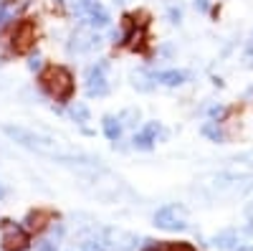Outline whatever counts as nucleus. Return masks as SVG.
<instances>
[{"label": "nucleus", "mask_w": 253, "mask_h": 251, "mask_svg": "<svg viewBox=\"0 0 253 251\" xmlns=\"http://www.w3.org/2000/svg\"><path fill=\"white\" fill-rule=\"evenodd\" d=\"M41 84H43V89L56 99V101H66L71 94H74V76L69 69L63 66H48L41 76Z\"/></svg>", "instance_id": "nucleus-1"}, {"label": "nucleus", "mask_w": 253, "mask_h": 251, "mask_svg": "<svg viewBox=\"0 0 253 251\" xmlns=\"http://www.w3.org/2000/svg\"><path fill=\"white\" fill-rule=\"evenodd\" d=\"M3 132H5L13 142L23 145V148L56 155V142H51V140H46V137H41V135H36V132H31V130H26V127H13V124H5Z\"/></svg>", "instance_id": "nucleus-2"}, {"label": "nucleus", "mask_w": 253, "mask_h": 251, "mask_svg": "<svg viewBox=\"0 0 253 251\" xmlns=\"http://www.w3.org/2000/svg\"><path fill=\"white\" fill-rule=\"evenodd\" d=\"M0 244L5 251H23L28 246V234L13 221H5L0 226Z\"/></svg>", "instance_id": "nucleus-3"}, {"label": "nucleus", "mask_w": 253, "mask_h": 251, "mask_svg": "<svg viewBox=\"0 0 253 251\" xmlns=\"http://www.w3.org/2000/svg\"><path fill=\"white\" fill-rule=\"evenodd\" d=\"M10 44H13L15 53H26V51L33 49V44H36V23L33 20H20V23L15 26V31H13Z\"/></svg>", "instance_id": "nucleus-4"}, {"label": "nucleus", "mask_w": 253, "mask_h": 251, "mask_svg": "<svg viewBox=\"0 0 253 251\" xmlns=\"http://www.w3.org/2000/svg\"><path fill=\"white\" fill-rule=\"evenodd\" d=\"M107 61H101L99 66L89 69L86 74V94L89 97H107L109 94V84H107Z\"/></svg>", "instance_id": "nucleus-5"}, {"label": "nucleus", "mask_w": 253, "mask_h": 251, "mask_svg": "<svg viewBox=\"0 0 253 251\" xmlns=\"http://www.w3.org/2000/svg\"><path fill=\"white\" fill-rule=\"evenodd\" d=\"M177 213H180L177 205H165V208H160V211L155 213V223H157L160 228H167V231H177V228H185L187 223H185L182 218H177Z\"/></svg>", "instance_id": "nucleus-6"}, {"label": "nucleus", "mask_w": 253, "mask_h": 251, "mask_svg": "<svg viewBox=\"0 0 253 251\" xmlns=\"http://www.w3.org/2000/svg\"><path fill=\"white\" fill-rule=\"evenodd\" d=\"M101 127H104V135H107L112 142H119V137H122V127H124V124L119 122V117L107 114V117H104V122H101Z\"/></svg>", "instance_id": "nucleus-7"}, {"label": "nucleus", "mask_w": 253, "mask_h": 251, "mask_svg": "<svg viewBox=\"0 0 253 251\" xmlns=\"http://www.w3.org/2000/svg\"><path fill=\"white\" fill-rule=\"evenodd\" d=\"M185 79H187V74H185V71H175V69L155 74V81L165 84V87H180V84H182Z\"/></svg>", "instance_id": "nucleus-8"}, {"label": "nucleus", "mask_w": 253, "mask_h": 251, "mask_svg": "<svg viewBox=\"0 0 253 251\" xmlns=\"http://www.w3.org/2000/svg\"><path fill=\"white\" fill-rule=\"evenodd\" d=\"M48 221H51V213H48V211H33V213H28V218H26L28 228H33V231H41V228H43Z\"/></svg>", "instance_id": "nucleus-9"}, {"label": "nucleus", "mask_w": 253, "mask_h": 251, "mask_svg": "<svg viewBox=\"0 0 253 251\" xmlns=\"http://www.w3.org/2000/svg\"><path fill=\"white\" fill-rule=\"evenodd\" d=\"M89 23H91L94 28H104V26H109V13L104 10L101 5H94V8L89 10Z\"/></svg>", "instance_id": "nucleus-10"}, {"label": "nucleus", "mask_w": 253, "mask_h": 251, "mask_svg": "<svg viewBox=\"0 0 253 251\" xmlns=\"http://www.w3.org/2000/svg\"><path fill=\"white\" fill-rule=\"evenodd\" d=\"M124 41H126V44H129V46L137 51V49H142V46H144L147 33H144V28H134V31H129V33H124Z\"/></svg>", "instance_id": "nucleus-11"}, {"label": "nucleus", "mask_w": 253, "mask_h": 251, "mask_svg": "<svg viewBox=\"0 0 253 251\" xmlns=\"http://www.w3.org/2000/svg\"><path fill=\"white\" fill-rule=\"evenodd\" d=\"M233 244H236V231L233 228H228V231H223V234H218L213 239V246H218V249H233Z\"/></svg>", "instance_id": "nucleus-12"}, {"label": "nucleus", "mask_w": 253, "mask_h": 251, "mask_svg": "<svg viewBox=\"0 0 253 251\" xmlns=\"http://www.w3.org/2000/svg\"><path fill=\"white\" fill-rule=\"evenodd\" d=\"M203 135H205V137H210L213 142H223V140H225L223 130L218 127V122H208V124H203Z\"/></svg>", "instance_id": "nucleus-13"}, {"label": "nucleus", "mask_w": 253, "mask_h": 251, "mask_svg": "<svg viewBox=\"0 0 253 251\" xmlns=\"http://www.w3.org/2000/svg\"><path fill=\"white\" fill-rule=\"evenodd\" d=\"M71 117L79 122V124H84V122H89V117H91V112H89V107L84 101H76L74 107H71Z\"/></svg>", "instance_id": "nucleus-14"}, {"label": "nucleus", "mask_w": 253, "mask_h": 251, "mask_svg": "<svg viewBox=\"0 0 253 251\" xmlns=\"http://www.w3.org/2000/svg\"><path fill=\"white\" fill-rule=\"evenodd\" d=\"M119 122H122V124H126V127H134V124L139 122V109H134V107L124 109V112L119 114Z\"/></svg>", "instance_id": "nucleus-15"}, {"label": "nucleus", "mask_w": 253, "mask_h": 251, "mask_svg": "<svg viewBox=\"0 0 253 251\" xmlns=\"http://www.w3.org/2000/svg\"><path fill=\"white\" fill-rule=\"evenodd\" d=\"M132 79H134V81H132V84H134V89H139V92H150V89H152V81H150V76H147L144 71L134 74Z\"/></svg>", "instance_id": "nucleus-16"}, {"label": "nucleus", "mask_w": 253, "mask_h": 251, "mask_svg": "<svg viewBox=\"0 0 253 251\" xmlns=\"http://www.w3.org/2000/svg\"><path fill=\"white\" fill-rule=\"evenodd\" d=\"M134 148L137 150H152V145H155V140H150V137H147L144 132H139V135H134Z\"/></svg>", "instance_id": "nucleus-17"}, {"label": "nucleus", "mask_w": 253, "mask_h": 251, "mask_svg": "<svg viewBox=\"0 0 253 251\" xmlns=\"http://www.w3.org/2000/svg\"><path fill=\"white\" fill-rule=\"evenodd\" d=\"M28 69H31V71H41V69H43V58H41L38 53L31 56V58H28Z\"/></svg>", "instance_id": "nucleus-18"}, {"label": "nucleus", "mask_w": 253, "mask_h": 251, "mask_svg": "<svg viewBox=\"0 0 253 251\" xmlns=\"http://www.w3.org/2000/svg\"><path fill=\"white\" fill-rule=\"evenodd\" d=\"M36 249L38 251H56V244L48 239H41V241H36Z\"/></svg>", "instance_id": "nucleus-19"}, {"label": "nucleus", "mask_w": 253, "mask_h": 251, "mask_svg": "<svg viewBox=\"0 0 253 251\" xmlns=\"http://www.w3.org/2000/svg\"><path fill=\"white\" fill-rule=\"evenodd\" d=\"M81 251H104V244L101 241H86V244H81Z\"/></svg>", "instance_id": "nucleus-20"}, {"label": "nucleus", "mask_w": 253, "mask_h": 251, "mask_svg": "<svg viewBox=\"0 0 253 251\" xmlns=\"http://www.w3.org/2000/svg\"><path fill=\"white\" fill-rule=\"evenodd\" d=\"M61 236H63V226H61V223H56V226L51 228V239H53V241H58Z\"/></svg>", "instance_id": "nucleus-21"}, {"label": "nucleus", "mask_w": 253, "mask_h": 251, "mask_svg": "<svg viewBox=\"0 0 253 251\" xmlns=\"http://www.w3.org/2000/svg\"><path fill=\"white\" fill-rule=\"evenodd\" d=\"M142 251H162V246H160V241H147Z\"/></svg>", "instance_id": "nucleus-22"}, {"label": "nucleus", "mask_w": 253, "mask_h": 251, "mask_svg": "<svg viewBox=\"0 0 253 251\" xmlns=\"http://www.w3.org/2000/svg\"><path fill=\"white\" fill-rule=\"evenodd\" d=\"M195 8H198L200 13H205V10L210 8V3H208V0H195Z\"/></svg>", "instance_id": "nucleus-23"}, {"label": "nucleus", "mask_w": 253, "mask_h": 251, "mask_svg": "<svg viewBox=\"0 0 253 251\" xmlns=\"http://www.w3.org/2000/svg\"><path fill=\"white\" fill-rule=\"evenodd\" d=\"M180 8H170V20H172V23H177V20H180Z\"/></svg>", "instance_id": "nucleus-24"}, {"label": "nucleus", "mask_w": 253, "mask_h": 251, "mask_svg": "<svg viewBox=\"0 0 253 251\" xmlns=\"http://www.w3.org/2000/svg\"><path fill=\"white\" fill-rule=\"evenodd\" d=\"M5 196V191H3V185H0V198H3Z\"/></svg>", "instance_id": "nucleus-25"}, {"label": "nucleus", "mask_w": 253, "mask_h": 251, "mask_svg": "<svg viewBox=\"0 0 253 251\" xmlns=\"http://www.w3.org/2000/svg\"><path fill=\"white\" fill-rule=\"evenodd\" d=\"M56 3H61V0H56Z\"/></svg>", "instance_id": "nucleus-26"}]
</instances>
